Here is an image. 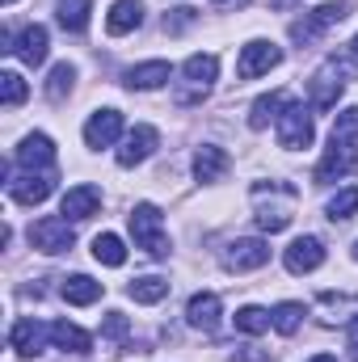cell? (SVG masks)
Wrapping results in <instances>:
<instances>
[{
	"mask_svg": "<svg viewBox=\"0 0 358 362\" xmlns=\"http://www.w3.org/2000/svg\"><path fill=\"white\" fill-rule=\"evenodd\" d=\"M350 81H358V59H350V55H329V59L312 72V81H308L312 110H333L337 97H342V89H346Z\"/></svg>",
	"mask_w": 358,
	"mask_h": 362,
	"instance_id": "6da1fadb",
	"label": "cell"
},
{
	"mask_svg": "<svg viewBox=\"0 0 358 362\" xmlns=\"http://www.w3.org/2000/svg\"><path fill=\"white\" fill-rule=\"evenodd\" d=\"M59 295H64L68 303H76V308H89V303L101 299V282H93L89 274H72V278H64Z\"/></svg>",
	"mask_w": 358,
	"mask_h": 362,
	"instance_id": "603a6c76",
	"label": "cell"
},
{
	"mask_svg": "<svg viewBox=\"0 0 358 362\" xmlns=\"http://www.w3.org/2000/svg\"><path fill=\"white\" fill-rule=\"evenodd\" d=\"M127 219H131L135 249H144L148 257H169V232H165V215L156 202H135V211Z\"/></svg>",
	"mask_w": 358,
	"mask_h": 362,
	"instance_id": "7a4b0ae2",
	"label": "cell"
},
{
	"mask_svg": "<svg viewBox=\"0 0 358 362\" xmlns=\"http://www.w3.org/2000/svg\"><path fill=\"white\" fill-rule=\"evenodd\" d=\"M358 169V148L350 135H329V152L321 156V165H316V173H312V181L316 185H329V181L337 177H350Z\"/></svg>",
	"mask_w": 358,
	"mask_h": 362,
	"instance_id": "277c9868",
	"label": "cell"
},
{
	"mask_svg": "<svg viewBox=\"0 0 358 362\" xmlns=\"http://www.w3.org/2000/svg\"><path fill=\"white\" fill-rule=\"evenodd\" d=\"M51 337V325H42V320H34V316H21L17 325H13V333H8V346L21 354V358H34V354H42V341Z\"/></svg>",
	"mask_w": 358,
	"mask_h": 362,
	"instance_id": "4fadbf2b",
	"label": "cell"
},
{
	"mask_svg": "<svg viewBox=\"0 0 358 362\" xmlns=\"http://www.w3.org/2000/svg\"><path fill=\"white\" fill-rule=\"evenodd\" d=\"M282 262H287L291 274L321 270V266H325V245H321V236H299V240H291L287 253H282Z\"/></svg>",
	"mask_w": 358,
	"mask_h": 362,
	"instance_id": "9c48e42d",
	"label": "cell"
},
{
	"mask_svg": "<svg viewBox=\"0 0 358 362\" xmlns=\"http://www.w3.org/2000/svg\"><path fill=\"white\" fill-rule=\"evenodd\" d=\"M4 4H17V0H4Z\"/></svg>",
	"mask_w": 358,
	"mask_h": 362,
	"instance_id": "b9f144b4",
	"label": "cell"
},
{
	"mask_svg": "<svg viewBox=\"0 0 358 362\" xmlns=\"http://www.w3.org/2000/svg\"><path fill=\"white\" fill-rule=\"evenodd\" d=\"M131 333V320L122 316V312H105V325H101V337L105 341H122Z\"/></svg>",
	"mask_w": 358,
	"mask_h": 362,
	"instance_id": "d6a6232c",
	"label": "cell"
},
{
	"mask_svg": "<svg viewBox=\"0 0 358 362\" xmlns=\"http://www.w3.org/2000/svg\"><path fill=\"white\" fill-rule=\"evenodd\" d=\"M181 76H185L198 93H207L215 85V76H219V59H215V55H190V59L181 64Z\"/></svg>",
	"mask_w": 358,
	"mask_h": 362,
	"instance_id": "44dd1931",
	"label": "cell"
},
{
	"mask_svg": "<svg viewBox=\"0 0 358 362\" xmlns=\"http://www.w3.org/2000/svg\"><path fill=\"white\" fill-rule=\"evenodd\" d=\"M350 341H354V346H358V316H354V320H350Z\"/></svg>",
	"mask_w": 358,
	"mask_h": 362,
	"instance_id": "8d00e7d4",
	"label": "cell"
},
{
	"mask_svg": "<svg viewBox=\"0 0 358 362\" xmlns=\"http://www.w3.org/2000/svg\"><path fill=\"white\" fill-rule=\"evenodd\" d=\"M8 198L13 202H21V206H38V202H47L51 194H55V173H8Z\"/></svg>",
	"mask_w": 358,
	"mask_h": 362,
	"instance_id": "52a82bcc",
	"label": "cell"
},
{
	"mask_svg": "<svg viewBox=\"0 0 358 362\" xmlns=\"http://www.w3.org/2000/svg\"><path fill=\"white\" fill-rule=\"evenodd\" d=\"M89 13H93V0H55V17H59V25L68 34H85Z\"/></svg>",
	"mask_w": 358,
	"mask_h": 362,
	"instance_id": "d4e9b609",
	"label": "cell"
},
{
	"mask_svg": "<svg viewBox=\"0 0 358 362\" xmlns=\"http://www.w3.org/2000/svg\"><path fill=\"white\" fill-rule=\"evenodd\" d=\"M228 152L224 148H215V144H202L198 152H194V177L198 181H219L224 173H228Z\"/></svg>",
	"mask_w": 358,
	"mask_h": 362,
	"instance_id": "d6986e66",
	"label": "cell"
},
{
	"mask_svg": "<svg viewBox=\"0 0 358 362\" xmlns=\"http://www.w3.org/2000/svg\"><path fill=\"white\" fill-rule=\"evenodd\" d=\"M346 17H350V4H346V0L316 4L304 21H295V25H291V38H295V42H304V47H312V42H316L329 25H337V21H346Z\"/></svg>",
	"mask_w": 358,
	"mask_h": 362,
	"instance_id": "5b68a950",
	"label": "cell"
},
{
	"mask_svg": "<svg viewBox=\"0 0 358 362\" xmlns=\"http://www.w3.org/2000/svg\"><path fill=\"white\" fill-rule=\"evenodd\" d=\"M270 262V245L266 240H258V236H249V240H232L228 245V253H224V266L236 274L245 270H262Z\"/></svg>",
	"mask_w": 358,
	"mask_h": 362,
	"instance_id": "8fae6325",
	"label": "cell"
},
{
	"mask_svg": "<svg viewBox=\"0 0 358 362\" xmlns=\"http://www.w3.org/2000/svg\"><path fill=\"white\" fill-rule=\"evenodd\" d=\"M144 4L139 0H114L110 4V17H105V30L110 34H131V30H139L144 25Z\"/></svg>",
	"mask_w": 358,
	"mask_h": 362,
	"instance_id": "ac0fdd59",
	"label": "cell"
},
{
	"mask_svg": "<svg viewBox=\"0 0 358 362\" xmlns=\"http://www.w3.org/2000/svg\"><path fill=\"white\" fill-rule=\"evenodd\" d=\"M51 341H55V350H68V354H89L93 350V337L85 329L68 325V320H55L51 325Z\"/></svg>",
	"mask_w": 358,
	"mask_h": 362,
	"instance_id": "7402d4cb",
	"label": "cell"
},
{
	"mask_svg": "<svg viewBox=\"0 0 358 362\" xmlns=\"http://www.w3.org/2000/svg\"><path fill=\"white\" fill-rule=\"evenodd\" d=\"M274 131H278V144H282L287 152H304V148H312V139H316L312 110H308V105H299V101H291V105L278 114Z\"/></svg>",
	"mask_w": 358,
	"mask_h": 362,
	"instance_id": "3957f363",
	"label": "cell"
},
{
	"mask_svg": "<svg viewBox=\"0 0 358 362\" xmlns=\"http://www.w3.org/2000/svg\"><path fill=\"white\" fill-rule=\"evenodd\" d=\"M354 55H358V38H354Z\"/></svg>",
	"mask_w": 358,
	"mask_h": 362,
	"instance_id": "ab89813d",
	"label": "cell"
},
{
	"mask_svg": "<svg viewBox=\"0 0 358 362\" xmlns=\"http://www.w3.org/2000/svg\"><path fill=\"white\" fill-rule=\"evenodd\" d=\"M17 165L25 169V173H51L55 169V144L47 139V135H25L21 139V148H17Z\"/></svg>",
	"mask_w": 358,
	"mask_h": 362,
	"instance_id": "30bf717a",
	"label": "cell"
},
{
	"mask_svg": "<svg viewBox=\"0 0 358 362\" xmlns=\"http://www.w3.org/2000/svg\"><path fill=\"white\" fill-rule=\"evenodd\" d=\"M354 257H358V245H354Z\"/></svg>",
	"mask_w": 358,
	"mask_h": 362,
	"instance_id": "7bdbcfd3",
	"label": "cell"
},
{
	"mask_svg": "<svg viewBox=\"0 0 358 362\" xmlns=\"http://www.w3.org/2000/svg\"><path fill=\"white\" fill-rule=\"evenodd\" d=\"M101 206V189L97 185H72L59 202V215L64 219H89L93 211Z\"/></svg>",
	"mask_w": 358,
	"mask_h": 362,
	"instance_id": "e0dca14e",
	"label": "cell"
},
{
	"mask_svg": "<svg viewBox=\"0 0 358 362\" xmlns=\"http://www.w3.org/2000/svg\"><path fill=\"white\" fill-rule=\"evenodd\" d=\"M156 144H161V135H156V127H148V122H139L131 135H127V144L118 148V165L122 169H135V165H144L152 152H156Z\"/></svg>",
	"mask_w": 358,
	"mask_h": 362,
	"instance_id": "7c38bea8",
	"label": "cell"
},
{
	"mask_svg": "<svg viewBox=\"0 0 358 362\" xmlns=\"http://www.w3.org/2000/svg\"><path fill=\"white\" fill-rule=\"evenodd\" d=\"M72 81H76V68L72 64H55L51 68V81H47V101H64L72 93Z\"/></svg>",
	"mask_w": 358,
	"mask_h": 362,
	"instance_id": "f546056e",
	"label": "cell"
},
{
	"mask_svg": "<svg viewBox=\"0 0 358 362\" xmlns=\"http://www.w3.org/2000/svg\"><path fill=\"white\" fill-rule=\"evenodd\" d=\"M282 64V51L266 42V38H258V42H249V47H241V59H236V76L241 81H258L262 72L270 68H278Z\"/></svg>",
	"mask_w": 358,
	"mask_h": 362,
	"instance_id": "ba28073f",
	"label": "cell"
},
{
	"mask_svg": "<svg viewBox=\"0 0 358 362\" xmlns=\"http://www.w3.org/2000/svg\"><path fill=\"white\" fill-rule=\"evenodd\" d=\"M291 105V97L287 93H266V97H258L253 101V114H249V127L253 131H266L270 122H278V114Z\"/></svg>",
	"mask_w": 358,
	"mask_h": 362,
	"instance_id": "cb8c5ba5",
	"label": "cell"
},
{
	"mask_svg": "<svg viewBox=\"0 0 358 362\" xmlns=\"http://www.w3.org/2000/svg\"><path fill=\"white\" fill-rule=\"evenodd\" d=\"M127 295H131L135 303H161V299L169 295V278H156V274H148V278H135V282L127 286Z\"/></svg>",
	"mask_w": 358,
	"mask_h": 362,
	"instance_id": "4316f807",
	"label": "cell"
},
{
	"mask_svg": "<svg viewBox=\"0 0 358 362\" xmlns=\"http://www.w3.org/2000/svg\"><path fill=\"white\" fill-rule=\"evenodd\" d=\"M236 358H241V362H266V354H258L253 346H241V350H236Z\"/></svg>",
	"mask_w": 358,
	"mask_h": 362,
	"instance_id": "e575fe53",
	"label": "cell"
},
{
	"mask_svg": "<svg viewBox=\"0 0 358 362\" xmlns=\"http://www.w3.org/2000/svg\"><path fill=\"white\" fill-rule=\"evenodd\" d=\"M30 245L38 249V253H68L72 245H76V232H72V219H64V215H42L34 228H30Z\"/></svg>",
	"mask_w": 358,
	"mask_h": 362,
	"instance_id": "8992f818",
	"label": "cell"
},
{
	"mask_svg": "<svg viewBox=\"0 0 358 362\" xmlns=\"http://www.w3.org/2000/svg\"><path fill=\"white\" fill-rule=\"evenodd\" d=\"M354 362H358V346H354Z\"/></svg>",
	"mask_w": 358,
	"mask_h": 362,
	"instance_id": "60d3db41",
	"label": "cell"
},
{
	"mask_svg": "<svg viewBox=\"0 0 358 362\" xmlns=\"http://www.w3.org/2000/svg\"><path fill=\"white\" fill-rule=\"evenodd\" d=\"M270 320H274V329H278L282 337H291V333H299V325H304V303L287 299V303H278V308L270 312Z\"/></svg>",
	"mask_w": 358,
	"mask_h": 362,
	"instance_id": "83f0119b",
	"label": "cell"
},
{
	"mask_svg": "<svg viewBox=\"0 0 358 362\" xmlns=\"http://www.w3.org/2000/svg\"><path fill=\"white\" fill-rule=\"evenodd\" d=\"M312 362H337V358H333V354H316Z\"/></svg>",
	"mask_w": 358,
	"mask_h": 362,
	"instance_id": "74e56055",
	"label": "cell"
},
{
	"mask_svg": "<svg viewBox=\"0 0 358 362\" xmlns=\"http://www.w3.org/2000/svg\"><path fill=\"white\" fill-rule=\"evenodd\" d=\"M25 97H30V85L17 72H0V101H4V110H17Z\"/></svg>",
	"mask_w": 358,
	"mask_h": 362,
	"instance_id": "4dcf8cb0",
	"label": "cell"
},
{
	"mask_svg": "<svg viewBox=\"0 0 358 362\" xmlns=\"http://www.w3.org/2000/svg\"><path fill=\"white\" fill-rule=\"evenodd\" d=\"M215 8H241V4H249V0H211Z\"/></svg>",
	"mask_w": 358,
	"mask_h": 362,
	"instance_id": "d590c367",
	"label": "cell"
},
{
	"mask_svg": "<svg viewBox=\"0 0 358 362\" xmlns=\"http://www.w3.org/2000/svg\"><path fill=\"white\" fill-rule=\"evenodd\" d=\"M198 17V8H190V4H181V8H173V17H165V34H181L190 21Z\"/></svg>",
	"mask_w": 358,
	"mask_h": 362,
	"instance_id": "836d02e7",
	"label": "cell"
},
{
	"mask_svg": "<svg viewBox=\"0 0 358 362\" xmlns=\"http://www.w3.org/2000/svg\"><path fill=\"white\" fill-rule=\"evenodd\" d=\"M47 47H51V34H47V25H25V30H21V38H17V47H13V55H17L21 64L38 68V64L47 59Z\"/></svg>",
	"mask_w": 358,
	"mask_h": 362,
	"instance_id": "2e32d148",
	"label": "cell"
},
{
	"mask_svg": "<svg viewBox=\"0 0 358 362\" xmlns=\"http://www.w3.org/2000/svg\"><path fill=\"white\" fill-rule=\"evenodd\" d=\"M169 76H173V68L165 59H148V64H135L127 72V89H161Z\"/></svg>",
	"mask_w": 358,
	"mask_h": 362,
	"instance_id": "ffe728a7",
	"label": "cell"
},
{
	"mask_svg": "<svg viewBox=\"0 0 358 362\" xmlns=\"http://www.w3.org/2000/svg\"><path fill=\"white\" fill-rule=\"evenodd\" d=\"M236 329H241V333H249V337H258V333L274 329V320H270V312H266V308L249 303V308H241V312H236Z\"/></svg>",
	"mask_w": 358,
	"mask_h": 362,
	"instance_id": "f1b7e54d",
	"label": "cell"
},
{
	"mask_svg": "<svg viewBox=\"0 0 358 362\" xmlns=\"http://www.w3.org/2000/svg\"><path fill=\"white\" fill-rule=\"evenodd\" d=\"M219 312H224V303H219L215 291H198V295L185 303V320H190V329H198V333H215V329H219Z\"/></svg>",
	"mask_w": 358,
	"mask_h": 362,
	"instance_id": "5bb4252c",
	"label": "cell"
},
{
	"mask_svg": "<svg viewBox=\"0 0 358 362\" xmlns=\"http://www.w3.org/2000/svg\"><path fill=\"white\" fill-rule=\"evenodd\" d=\"M118 135H122V114L118 110H97L85 122V144L89 148H114Z\"/></svg>",
	"mask_w": 358,
	"mask_h": 362,
	"instance_id": "9a60e30c",
	"label": "cell"
},
{
	"mask_svg": "<svg viewBox=\"0 0 358 362\" xmlns=\"http://www.w3.org/2000/svg\"><path fill=\"white\" fill-rule=\"evenodd\" d=\"M354 211H358V185H346V189H342V194H333V198H329V206H325V215H329L333 223H337V219H350Z\"/></svg>",
	"mask_w": 358,
	"mask_h": 362,
	"instance_id": "1f68e13d",
	"label": "cell"
},
{
	"mask_svg": "<svg viewBox=\"0 0 358 362\" xmlns=\"http://www.w3.org/2000/svg\"><path fill=\"white\" fill-rule=\"evenodd\" d=\"M93 257L101 262V266H110V270H118L122 262H127V245L114 236V232H101V236H93Z\"/></svg>",
	"mask_w": 358,
	"mask_h": 362,
	"instance_id": "484cf974",
	"label": "cell"
},
{
	"mask_svg": "<svg viewBox=\"0 0 358 362\" xmlns=\"http://www.w3.org/2000/svg\"><path fill=\"white\" fill-rule=\"evenodd\" d=\"M274 4H278V8H291V4H295V0H274Z\"/></svg>",
	"mask_w": 358,
	"mask_h": 362,
	"instance_id": "f35d334b",
	"label": "cell"
}]
</instances>
